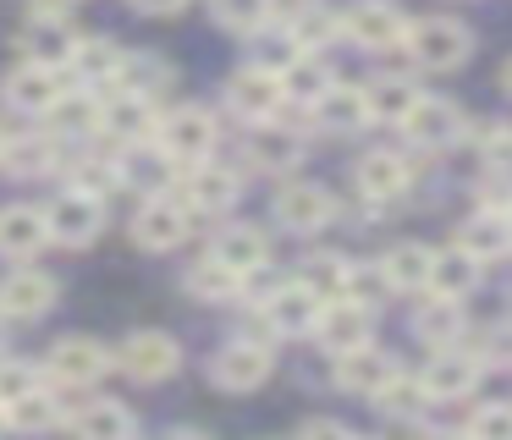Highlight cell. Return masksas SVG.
Segmentation results:
<instances>
[{
  "label": "cell",
  "instance_id": "obj_50",
  "mask_svg": "<svg viewBox=\"0 0 512 440\" xmlns=\"http://www.w3.org/2000/svg\"><path fill=\"white\" fill-rule=\"evenodd\" d=\"M0 424H6V407H0Z\"/></svg>",
  "mask_w": 512,
  "mask_h": 440
},
{
  "label": "cell",
  "instance_id": "obj_49",
  "mask_svg": "<svg viewBox=\"0 0 512 440\" xmlns=\"http://www.w3.org/2000/svg\"><path fill=\"white\" fill-rule=\"evenodd\" d=\"M501 83H507V94H512V61H507V72H501Z\"/></svg>",
  "mask_w": 512,
  "mask_h": 440
},
{
  "label": "cell",
  "instance_id": "obj_28",
  "mask_svg": "<svg viewBox=\"0 0 512 440\" xmlns=\"http://www.w3.org/2000/svg\"><path fill=\"white\" fill-rule=\"evenodd\" d=\"M430 270H435V253L424 248V242H397V248H386V259H380V281H386L391 292H424V286H430Z\"/></svg>",
  "mask_w": 512,
  "mask_h": 440
},
{
  "label": "cell",
  "instance_id": "obj_9",
  "mask_svg": "<svg viewBox=\"0 0 512 440\" xmlns=\"http://www.w3.org/2000/svg\"><path fill=\"white\" fill-rule=\"evenodd\" d=\"M160 143L177 154V165H199L215 154V116L204 105H177L160 116Z\"/></svg>",
  "mask_w": 512,
  "mask_h": 440
},
{
  "label": "cell",
  "instance_id": "obj_2",
  "mask_svg": "<svg viewBox=\"0 0 512 440\" xmlns=\"http://www.w3.org/2000/svg\"><path fill=\"white\" fill-rule=\"evenodd\" d=\"M45 220H50V237L67 242V248H89L94 237L105 231V198L100 193H83V187H67L45 204Z\"/></svg>",
  "mask_w": 512,
  "mask_h": 440
},
{
  "label": "cell",
  "instance_id": "obj_8",
  "mask_svg": "<svg viewBox=\"0 0 512 440\" xmlns=\"http://www.w3.org/2000/svg\"><path fill=\"white\" fill-rule=\"evenodd\" d=\"M259 314L270 319V330H276V336H309V330L320 325V314H325V297L298 275V281H281L276 292L265 297V308H259Z\"/></svg>",
  "mask_w": 512,
  "mask_h": 440
},
{
  "label": "cell",
  "instance_id": "obj_42",
  "mask_svg": "<svg viewBox=\"0 0 512 440\" xmlns=\"http://www.w3.org/2000/svg\"><path fill=\"white\" fill-rule=\"evenodd\" d=\"M34 391H45V385H39V369H34V363L0 358V407L23 402V396H34Z\"/></svg>",
  "mask_w": 512,
  "mask_h": 440
},
{
  "label": "cell",
  "instance_id": "obj_26",
  "mask_svg": "<svg viewBox=\"0 0 512 440\" xmlns=\"http://www.w3.org/2000/svg\"><path fill=\"white\" fill-rule=\"evenodd\" d=\"M45 242H56L45 209H28V204L0 209V253H6V259H34Z\"/></svg>",
  "mask_w": 512,
  "mask_h": 440
},
{
  "label": "cell",
  "instance_id": "obj_51",
  "mask_svg": "<svg viewBox=\"0 0 512 440\" xmlns=\"http://www.w3.org/2000/svg\"><path fill=\"white\" fill-rule=\"evenodd\" d=\"M507 220H512V204H507Z\"/></svg>",
  "mask_w": 512,
  "mask_h": 440
},
{
  "label": "cell",
  "instance_id": "obj_33",
  "mask_svg": "<svg viewBox=\"0 0 512 440\" xmlns=\"http://www.w3.org/2000/svg\"><path fill=\"white\" fill-rule=\"evenodd\" d=\"M210 253H221L237 275H259L265 259H270V242H265V231H254V226H226Z\"/></svg>",
  "mask_w": 512,
  "mask_h": 440
},
{
  "label": "cell",
  "instance_id": "obj_25",
  "mask_svg": "<svg viewBox=\"0 0 512 440\" xmlns=\"http://www.w3.org/2000/svg\"><path fill=\"white\" fill-rule=\"evenodd\" d=\"M309 110H314V121H320V132H336V138H347V132H358L369 121V99L358 83H331Z\"/></svg>",
  "mask_w": 512,
  "mask_h": 440
},
{
  "label": "cell",
  "instance_id": "obj_46",
  "mask_svg": "<svg viewBox=\"0 0 512 440\" xmlns=\"http://www.w3.org/2000/svg\"><path fill=\"white\" fill-rule=\"evenodd\" d=\"M182 6L188 0H133V11H144V17H177Z\"/></svg>",
  "mask_w": 512,
  "mask_h": 440
},
{
  "label": "cell",
  "instance_id": "obj_7",
  "mask_svg": "<svg viewBox=\"0 0 512 440\" xmlns=\"http://www.w3.org/2000/svg\"><path fill=\"white\" fill-rule=\"evenodd\" d=\"M347 44H358V50H408V17H402L397 6H386V0H358L353 11H347Z\"/></svg>",
  "mask_w": 512,
  "mask_h": 440
},
{
  "label": "cell",
  "instance_id": "obj_6",
  "mask_svg": "<svg viewBox=\"0 0 512 440\" xmlns=\"http://www.w3.org/2000/svg\"><path fill=\"white\" fill-rule=\"evenodd\" d=\"M0 99L23 116H50V110L67 99V83H61V66H45V61H23L6 83H0Z\"/></svg>",
  "mask_w": 512,
  "mask_h": 440
},
{
  "label": "cell",
  "instance_id": "obj_1",
  "mask_svg": "<svg viewBox=\"0 0 512 440\" xmlns=\"http://www.w3.org/2000/svg\"><path fill=\"white\" fill-rule=\"evenodd\" d=\"M408 55L424 72H452V66H463L474 55V33L452 17H424L408 28Z\"/></svg>",
  "mask_w": 512,
  "mask_h": 440
},
{
  "label": "cell",
  "instance_id": "obj_3",
  "mask_svg": "<svg viewBox=\"0 0 512 440\" xmlns=\"http://www.w3.org/2000/svg\"><path fill=\"white\" fill-rule=\"evenodd\" d=\"M193 209L182 204V198H171V193H149L144 198V209L133 215V242L138 248H149V253H171L182 237L193 231Z\"/></svg>",
  "mask_w": 512,
  "mask_h": 440
},
{
  "label": "cell",
  "instance_id": "obj_43",
  "mask_svg": "<svg viewBox=\"0 0 512 440\" xmlns=\"http://www.w3.org/2000/svg\"><path fill=\"white\" fill-rule=\"evenodd\" d=\"M424 402H430L424 380H402V374L386 385V391H380V407H386V413H397V418H419Z\"/></svg>",
  "mask_w": 512,
  "mask_h": 440
},
{
  "label": "cell",
  "instance_id": "obj_48",
  "mask_svg": "<svg viewBox=\"0 0 512 440\" xmlns=\"http://www.w3.org/2000/svg\"><path fill=\"white\" fill-rule=\"evenodd\" d=\"M28 11H45V17H67L72 0H28Z\"/></svg>",
  "mask_w": 512,
  "mask_h": 440
},
{
  "label": "cell",
  "instance_id": "obj_34",
  "mask_svg": "<svg viewBox=\"0 0 512 440\" xmlns=\"http://www.w3.org/2000/svg\"><path fill=\"white\" fill-rule=\"evenodd\" d=\"M67 424L78 429V435H100V440H122L138 429V418L127 413L122 402H83L78 413H67Z\"/></svg>",
  "mask_w": 512,
  "mask_h": 440
},
{
  "label": "cell",
  "instance_id": "obj_45",
  "mask_svg": "<svg viewBox=\"0 0 512 440\" xmlns=\"http://www.w3.org/2000/svg\"><path fill=\"white\" fill-rule=\"evenodd\" d=\"M468 435H496V440H512V402H501V407H479V413L468 418Z\"/></svg>",
  "mask_w": 512,
  "mask_h": 440
},
{
  "label": "cell",
  "instance_id": "obj_47",
  "mask_svg": "<svg viewBox=\"0 0 512 440\" xmlns=\"http://www.w3.org/2000/svg\"><path fill=\"white\" fill-rule=\"evenodd\" d=\"M347 424H336V418H303V435H342Z\"/></svg>",
  "mask_w": 512,
  "mask_h": 440
},
{
  "label": "cell",
  "instance_id": "obj_39",
  "mask_svg": "<svg viewBox=\"0 0 512 440\" xmlns=\"http://www.w3.org/2000/svg\"><path fill=\"white\" fill-rule=\"evenodd\" d=\"M303 281H309L314 292L331 303V297H347V292H353V264L336 259V253H314V259H303Z\"/></svg>",
  "mask_w": 512,
  "mask_h": 440
},
{
  "label": "cell",
  "instance_id": "obj_40",
  "mask_svg": "<svg viewBox=\"0 0 512 440\" xmlns=\"http://www.w3.org/2000/svg\"><path fill=\"white\" fill-rule=\"evenodd\" d=\"M6 424L12 429H56V424H67V413H61V396L34 391V396H23V402L6 407Z\"/></svg>",
  "mask_w": 512,
  "mask_h": 440
},
{
  "label": "cell",
  "instance_id": "obj_14",
  "mask_svg": "<svg viewBox=\"0 0 512 440\" xmlns=\"http://www.w3.org/2000/svg\"><path fill=\"white\" fill-rule=\"evenodd\" d=\"M210 380L221 391H254V385L270 380V347L265 341H226L221 352L210 358Z\"/></svg>",
  "mask_w": 512,
  "mask_h": 440
},
{
  "label": "cell",
  "instance_id": "obj_13",
  "mask_svg": "<svg viewBox=\"0 0 512 440\" xmlns=\"http://www.w3.org/2000/svg\"><path fill=\"white\" fill-rule=\"evenodd\" d=\"M116 363L111 347H100L94 336H67L50 347V380H61L67 391H78V385H94L105 369Z\"/></svg>",
  "mask_w": 512,
  "mask_h": 440
},
{
  "label": "cell",
  "instance_id": "obj_23",
  "mask_svg": "<svg viewBox=\"0 0 512 440\" xmlns=\"http://www.w3.org/2000/svg\"><path fill=\"white\" fill-rule=\"evenodd\" d=\"M413 187V165L402 160V154L391 149H375L358 160V193L369 198V204H391V198H402Z\"/></svg>",
  "mask_w": 512,
  "mask_h": 440
},
{
  "label": "cell",
  "instance_id": "obj_4",
  "mask_svg": "<svg viewBox=\"0 0 512 440\" xmlns=\"http://www.w3.org/2000/svg\"><path fill=\"white\" fill-rule=\"evenodd\" d=\"M116 363H122L138 385H160V380L177 374L182 347H177V336H166V330H133V336L116 347Z\"/></svg>",
  "mask_w": 512,
  "mask_h": 440
},
{
  "label": "cell",
  "instance_id": "obj_41",
  "mask_svg": "<svg viewBox=\"0 0 512 440\" xmlns=\"http://www.w3.org/2000/svg\"><path fill=\"white\" fill-rule=\"evenodd\" d=\"M210 11H215V22H221V28L254 33V28H265V22H270L276 0H210Z\"/></svg>",
  "mask_w": 512,
  "mask_h": 440
},
{
  "label": "cell",
  "instance_id": "obj_18",
  "mask_svg": "<svg viewBox=\"0 0 512 440\" xmlns=\"http://www.w3.org/2000/svg\"><path fill=\"white\" fill-rule=\"evenodd\" d=\"M237 193H243V182L226 165H210V160L188 165V176H182V204L193 215H226L237 204Z\"/></svg>",
  "mask_w": 512,
  "mask_h": 440
},
{
  "label": "cell",
  "instance_id": "obj_11",
  "mask_svg": "<svg viewBox=\"0 0 512 440\" xmlns=\"http://www.w3.org/2000/svg\"><path fill=\"white\" fill-rule=\"evenodd\" d=\"M369 330H375V303H347V297H331L325 314H320V325H314V336H320V347L331 352V358H342V352L369 347Z\"/></svg>",
  "mask_w": 512,
  "mask_h": 440
},
{
  "label": "cell",
  "instance_id": "obj_15",
  "mask_svg": "<svg viewBox=\"0 0 512 440\" xmlns=\"http://www.w3.org/2000/svg\"><path fill=\"white\" fill-rule=\"evenodd\" d=\"M122 187H138V193H166L171 176H177V154L166 149L160 138H144V143H122Z\"/></svg>",
  "mask_w": 512,
  "mask_h": 440
},
{
  "label": "cell",
  "instance_id": "obj_12",
  "mask_svg": "<svg viewBox=\"0 0 512 440\" xmlns=\"http://www.w3.org/2000/svg\"><path fill=\"white\" fill-rule=\"evenodd\" d=\"M226 105H232L243 121H270L281 105H287L281 72H270V66H243V72L226 83Z\"/></svg>",
  "mask_w": 512,
  "mask_h": 440
},
{
  "label": "cell",
  "instance_id": "obj_38",
  "mask_svg": "<svg viewBox=\"0 0 512 440\" xmlns=\"http://www.w3.org/2000/svg\"><path fill=\"white\" fill-rule=\"evenodd\" d=\"M171 77H177V72H171L160 55H127L116 88H133V94H144V99H160V94L171 88Z\"/></svg>",
  "mask_w": 512,
  "mask_h": 440
},
{
  "label": "cell",
  "instance_id": "obj_29",
  "mask_svg": "<svg viewBox=\"0 0 512 440\" xmlns=\"http://www.w3.org/2000/svg\"><path fill=\"white\" fill-rule=\"evenodd\" d=\"M457 242H463L474 259H501V253L512 248V220H507V209H479V215H468L463 220V231H457Z\"/></svg>",
  "mask_w": 512,
  "mask_h": 440
},
{
  "label": "cell",
  "instance_id": "obj_37",
  "mask_svg": "<svg viewBox=\"0 0 512 440\" xmlns=\"http://www.w3.org/2000/svg\"><path fill=\"white\" fill-rule=\"evenodd\" d=\"M413 330H419V341H430V347H452V341L463 336V308H457V297H435L430 308H419Z\"/></svg>",
  "mask_w": 512,
  "mask_h": 440
},
{
  "label": "cell",
  "instance_id": "obj_27",
  "mask_svg": "<svg viewBox=\"0 0 512 440\" xmlns=\"http://www.w3.org/2000/svg\"><path fill=\"white\" fill-rule=\"evenodd\" d=\"M122 61H127V55L116 50L111 39H78V50H72L67 72L78 77L83 88L105 94V88H116V77H122Z\"/></svg>",
  "mask_w": 512,
  "mask_h": 440
},
{
  "label": "cell",
  "instance_id": "obj_20",
  "mask_svg": "<svg viewBox=\"0 0 512 440\" xmlns=\"http://www.w3.org/2000/svg\"><path fill=\"white\" fill-rule=\"evenodd\" d=\"M276 220L287 231H320L336 220V198L320 182H287L276 193Z\"/></svg>",
  "mask_w": 512,
  "mask_h": 440
},
{
  "label": "cell",
  "instance_id": "obj_35",
  "mask_svg": "<svg viewBox=\"0 0 512 440\" xmlns=\"http://www.w3.org/2000/svg\"><path fill=\"white\" fill-rule=\"evenodd\" d=\"M331 83H336V77H331V66L320 61V50H303L298 61L281 72V88H287L292 105H314V99H320Z\"/></svg>",
  "mask_w": 512,
  "mask_h": 440
},
{
  "label": "cell",
  "instance_id": "obj_31",
  "mask_svg": "<svg viewBox=\"0 0 512 440\" xmlns=\"http://www.w3.org/2000/svg\"><path fill=\"white\" fill-rule=\"evenodd\" d=\"M479 264H485V259H474L463 242H457V248H441V253H435V270H430V292L435 297H457V303H463V297L479 286Z\"/></svg>",
  "mask_w": 512,
  "mask_h": 440
},
{
  "label": "cell",
  "instance_id": "obj_52",
  "mask_svg": "<svg viewBox=\"0 0 512 440\" xmlns=\"http://www.w3.org/2000/svg\"><path fill=\"white\" fill-rule=\"evenodd\" d=\"M0 143H6V132H0Z\"/></svg>",
  "mask_w": 512,
  "mask_h": 440
},
{
  "label": "cell",
  "instance_id": "obj_5",
  "mask_svg": "<svg viewBox=\"0 0 512 440\" xmlns=\"http://www.w3.org/2000/svg\"><path fill=\"white\" fill-rule=\"evenodd\" d=\"M100 132L116 143H144V138H160V110L155 99L133 94V88H111L100 94Z\"/></svg>",
  "mask_w": 512,
  "mask_h": 440
},
{
  "label": "cell",
  "instance_id": "obj_30",
  "mask_svg": "<svg viewBox=\"0 0 512 440\" xmlns=\"http://www.w3.org/2000/svg\"><path fill=\"white\" fill-rule=\"evenodd\" d=\"M56 165V149H50L45 132H12V138L0 143V171L28 182V176H45Z\"/></svg>",
  "mask_w": 512,
  "mask_h": 440
},
{
  "label": "cell",
  "instance_id": "obj_32",
  "mask_svg": "<svg viewBox=\"0 0 512 440\" xmlns=\"http://www.w3.org/2000/svg\"><path fill=\"white\" fill-rule=\"evenodd\" d=\"M243 281L248 275H237L221 253H204L199 264H188V292L199 297V303H232V297L243 292Z\"/></svg>",
  "mask_w": 512,
  "mask_h": 440
},
{
  "label": "cell",
  "instance_id": "obj_24",
  "mask_svg": "<svg viewBox=\"0 0 512 440\" xmlns=\"http://www.w3.org/2000/svg\"><path fill=\"white\" fill-rule=\"evenodd\" d=\"M364 99H369V121H386V127H402L413 116V105L424 99V88L413 83L408 72H380L375 83H364Z\"/></svg>",
  "mask_w": 512,
  "mask_h": 440
},
{
  "label": "cell",
  "instance_id": "obj_22",
  "mask_svg": "<svg viewBox=\"0 0 512 440\" xmlns=\"http://www.w3.org/2000/svg\"><path fill=\"white\" fill-rule=\"evenodd\" d=\"M28 61H45V66H67L72 50H78V33H72L67 17H45V11H28V28L17 33Z\"/></svg>",
  "mask_w": 512,
  "mask_h": 440
},
{
  "label": "cell",
  "instance_id": "obj_44",
  "mask_svg": "<svg viewBox=\"0 0 512 440\" xmlns=\"http://www.w3.org/2000/svg\"><path fill=\"white\" fill-rule=\"evenodd\" d=\"M72 187H83V193H111V187H122V171L105 160H78V171H72Z\"/></svg>",
  "mask_w": 512,
  "mask_h": 440
},
{
  "label": "cell",
  "instance_id": "obj_21",
  "mask_svg": "<svg viewBox=\"0 0 512 440\" xmlns=\"http://www.w3.org/2000/svg\"><path fill=\"white\" fill-rule=\"evenodd\" d=\"M479 369L485 363L479 358H468V352H457V347H435V358L424 363V391H430V402H457V396H468L479 385Z\"/></svg>",
  "mask_w": 512,
  "mask_h": 440
},
{
  "label": "cell",
  "instance_id": "obj_19",
  "mask_svg": "<svg viewBox=\"0 0 512 440\" xmlns=\"http://www.w3.org/2000/svg\"><path fill=\"white\" fill-rule=\"evenodd\" d=\"M402 127H408V143H419V149H452L463 138V105H452L441 94H424Z\"/></svg>",
  "mask_w": 512,
  "mask_h": 440
},
{
  "label": "cell",
  "instance_id": "obj_17",
  "mask_svg": "<svg viewBox=\"0 0 512 440\" xmlns=\"http://www.w3.org/2000/svg\"><path fill=\"white\" fill-rule=\"evenodd\" d=\"M397 358L380 347H358V352H342L336 358V385H342L347 396H369V402H380V391H386L391 380H397Z\"/></svg>",
  "mask_w": 512,
  "mask_h": 440
},
{
  "label": "cell",
  "instance_id": "obj_10",
  "mask_svg": "<svg viewBox=\"0 0 512 440\" xmlns=\"http://www.w3.org/2000/svg\"><path fill=\"white\" fill-rule=\"evenodd\" d=\"M303 154H309V143H303L298 127H281L276 116L270 121H254V132H248V165L265 176H287L303 165Z\"/></svg>",
  "mask_w": 512,
  "mask_h": 440
},
{
  "label": "cell",
  "instance_id": "obj_16",
  "mask_svg": "<svg viewBox=\"0 0 512 440\" xmlns=\"http://www.w3.org/2000/svg\"><path fill=\"white\" fill-rule=\"evenodd\" d=\"M61 286L45 270H12L0 281V319H45L56 308Z\"/></svg>",
  "mask_w": 512,
  "mask_h": 440
},
{
  "label": "cell",
  "instance_id": "obj_36",
  "mask_svg": "<svg viewBox=\"0 0 512 440\" xmlns=\"http://www.w3.org/2000/svg\"><path fill=\"white\" fill-rule=\"evenodd\" d=\"M292 39L303 44V50H325V44L347 39V11H325V6H303L298 17H292Z\"/></svg>",
  "mask_w": 512,
  "mask_h": 440
}]
</instances>
